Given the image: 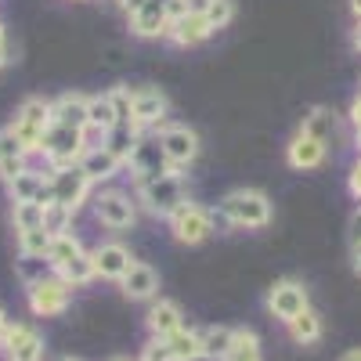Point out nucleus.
Listing matches in <instances>:
<instances>
[{
  "instance_id": "09e8293b",
  "label": "nucleus",
  "mask_w": 361,
  "mask_h": 361,
  "mask_svg": "<svg viewBox=\"0 0 361 361\" xmlns=\"http://www.w3.org/2000/svg\"><path fill=\"white\" fill-rule=\"evenodd\" d=\"M58 361H80V357H58Z\"/></svg>"
},
{
  "instance_id": "bb28decb",
  "label": "nucleus",
  "mask_w": 361,
  "mask_h": 361,
  "mask_svg": "<svg viewBox=\"0 0 361 361\" xmlns=\"http://www.w3.org/2000/svg\"><path fill=\"white\" fill-rule=\"evenodd\" d=\"M231 336H235V329H231V325H206V329H199L202 357H209V361H224V354H228V347H231Z\"/></svg>"
},
{
  "instance_id": "58836bf2",
  "label": "nucleus",
  "mask_w": 361,
  "mask_h": 361,
  "mask_svg": "<svg viewBox=\"0 0 361 361\" xmlns=\"http://www.w3.org/2000/svg\"><path fill=\"white\" fill-rule=\"evenodd\" d=\"M177 8H180V15H206L209 0H177Z\"/></svg>"
},
{
  "instance_id": "864d4df0",
  "label": "nucleus",
  "mask_w": 361,
  "mask_h": 361,
  "mask_svg": "<svg viewBox=\"0 0 361 361\" xmlns=\"http://www.w3.org/2000/svg\"><path fill=\"white\" fill-rule=\"evenodd\" d=\"M357 156H361V152H357Z\"/></svg>"
},
{
  "instance_id": "39448f33",
  "label": "nucleus",
  "mask_w": 361,
  "mask_h": 361,
  "mask_svg": "<svg viewBox=\"0 0 361 361\" xmlns=\"http://www.w3.org/2000/svg\"><path fill=\"white\" fill-rule=\"evenodd\" d=\"M217 214H214V206H206V202H195V199H185L173 214L166 217V228L173 235V243L180 246H202L209 235L217 231Z\"/></svg>"
},
{
  "instance_id": "473e14b6",
  "label": "nucleus",
  "mask_w": 361,
  "mask_h": 361,
  "mask_svg": "<svg viewBox=\"0 0 361 361\" xmlns=\"http://www.w3.org/2000/svg\"><path fill=\"white\" fill-rule=\"evenodd\" d=\"M73 221H76V214H73L69 206H62V202H44V228H47L51 235L73 231Z\"/></svg>"
},
{
  "instance_id": "cd10ccee",
  "label": "nucleus",
  "mask_w": 361,
  "mask_h": 361,
  "mask_svg": "<svg viewBox=\"0 0 361 361\" xmlns=\"http://www.w3.org/2000/svg\"><path fill=\"white\" fill-rule=\"evenodd\" d=\"M286 329H289V340L293 343H300V347H311V343H318L322 340V318H318V311H304V314H296L293 322H286Z\"/></svg>"
},
{
  "instance_id": "c03bdc74",
  "label": "nucleus",
  "mask_w": 361,
  "mask_h": 361,
  "mask_svg": "<svg viewBox=\"0 0 361 361\" xmlns=\"http://www.w3.org/2000/svg\"><path fill=\"white\" fill-rule=\"evenodd\" d=\"M8 66H11V47L0 44V69H8Z\"/></svg>"
},
{
  "instance_id": "de8ad7c7",
  "label": "nucleus",
  "mask_w": 361,
  "mask_h": 361,
  "mask_svg": "<svg viewBox=\"0 0 361 361\" xmlns=\"http://www.w3.org/2000/svg\"><path fill=\"white\" fill-rule=\"evenodd\" d=\"M4 329H8V311L0 307V333H4Z\"/></svg>"
},
{
  "instance_id": "393cba45",
  "label": "nucleus",
  "mask_w": 361,
  "mask_h": 361,
  "mask_svg": "<svg viewBox=\"0 0 361 361\" xmlns=\"http://www.w3.org/2000/svg\"><path fill=\"white\" fill-rule=\"evenodd\" d=\"M166 347H170V357L173 361H199L202 357V340H199V329H188V325H180L173 329L170 336H163Z\"/></svg>"
},
{
  "instance_id": "37998d69",
  "label": "nucleus",
  "mask_w": 361,
  "mask_h": 361,
  "mask_svg": "<svg viewBox=\"0 0 361 361\" xmlns=\"http://www.w3.org/2000/svg\"><path fill=\"white\" fill-rule=\"evenodd\" d=\"M350 264H354V271L361 275V243H350Z\"/></svg>"
},
{
  "instance_id": "20e7f679",
  "label": "nucleus",
  "mask_w": 361,
  "mask_h": 361,
  "mask_svg": "<svg viewBox=\"0 0 361 361\" xmlns=\"http://www.w3.org/2000/svg\"><path fill=\"white\" fill-rule=\"evenodd\" d=\"M90 214H94V221L102 228H109V231H130L137 224V217H141V206H137L130 188L105 185V188H94Z\"/></svg>"
},
{
  "instance_id": "7c9ffc66",
  "label": "nucleus",
  "mask_w": 361,
  "mask_h": 361,
  "mask_svg": "<svg viewBox=\"0 0 361 361\" xmlns=\"http://www.w3.org/2000/svg\"><path fill=\"white\" fill-rule=\"evenodd\" d=\"M224 361H260V336L253 329H235Z\"/></svg>"
},
{
  "instance_id": "f8f14e48",
  "label": "nucleus",
  "mask_w": 361,
  "mask_h": 361,
  "mask_svg": "<svg viewBox=\"0 0 361 361\" xmlns=\"http://www.w3.org/2000/svg\"><path fill=\"white\" fill-rule=\"evenodd\" d=\"M325 163H329V148L296 127V134L286 141V166L296 173H311V170H322Z\"/></svg>"
},
{
  "instance_id": "e433bc0d",
  "label": "nucleus",
  "mask_w": 361,
  "mask_h": 361,
  "mask_svg": "<svg viewBox=\"0 0 361 361\" xmlns=\"http://www.w3.org/2000/svg\"><path fill=\"white\" fill-rule=\"evenodd\" d=\"M347 127H350V134H354V148L361 152V94H354V102H350V109H347Z\"/></svg>"
},
{
  "instance_id": "c756f323",
  "label": "nucleus",
  "mask_w": 361,
  "mask_h": 361,
  "mask_svg": "<svg viewBox=\"0 0 361 361\" xmlns=\"http://www.w3.org/2000/svg\"><path fill=\"white\" fill-rule=\"evenodd\" d=\"M15 246H18V257L47 260V250H51V231H47V228H29V231H15Z\"/></svg>"
},
{
  "instance_id": "412c9836",
  "label": "nucleus",
  "mask_w": 361,
  "mask_h": 361,
  "mask_svg": "<svg viewBox=\"0 0 361 361\" xmlns=\"http://www.w3.org/2000/svg\"><path fill=\"white\" fill-rule=\"evenodd\" d=\"M119 289H123L127 300H156L159 296V271L145 260H134V267L119 279Z\"/></svg>"
},
{
  "instance_id": "a18cd8bd",
  "label": "nucleus",
  "mask_w": 361,
  "mask_h": 361,
  "mask_svg": "<svg viewBox=\"0 0 361 361\" xmlns=\"http://www.w3.org/2000/svg\"><path fill=\"white\" fill-rule=\"evenodd\" d=\"M340 361H361V347H354V350H347Z\"/></svg>"
},
{
  "instance_id": "3c124183",
  "label": "nucleus",
  "mask_w": 361,
  "mask_h": 361,
  "mask_svg": "<svg viewBox=\"0 0 361 361\" xmlns=\"http://www.w3.org/2000/svg\"><path fill=\"white\" fill-rule=\"evenodd\" d=\"M357 94H361V83H357Z\"/></svg>"
},
{
  "instance_id": "2eb2a0df",
  "label": "nucleus",
  "mask_w": 361,
  "mask_h": 361,
  "mask_svg": "<svg viewBox=\"0 0 361 361\" xmlns=\"http://www.w3.org/2000/svg\"><path fill=\"white\" fill-rule=\"evenodd\" d=\"M80 170L90 177V185H94V188H105V185H112L119 173H127V163L119 159L109 145H90L83 152V159H80Z\"/></svg>"
},
{
  "instance_id": "b1692460",
  "label": "nucleus",
  "mask_w": 361,
  "mask_h": 361,
  "mask_svg": "<svg viewBox=\"0 0 361 361\" xmlns=\"http://www.w3.org/2000/svg\"><path fill=\"white\" fill-rule=\"evenodd\" d=\"M29 163V152L22 148V141L15 137V130L11 127H0V185H4V180H11L18 170H25Z\"/></svg>"
},
{
  "instance_id": "f3484780",
  "label": "nucleus",
  "mask_w": 361,
  "mask_h": 361,
  "mask_svg": "<svg viewBox=\"0 0 361 361\" xmlns=\"http://www.w3.org/2000/svg\"><path fill=\"white\" fill-rule=\"evenodd\" d=\"M130 25V37L137 40H166V29H170V4H156V0H145V4L127 15Z\"/></svg>"
},
{
  "instance_id": "49530a36",
  "label": "nucleus",
  "mask_w": 361,
  "mask_h": 361,
  "mask_svg": "<svg viewBox=\"0 0 361 361\" xmlns=\"http://www.w3.org/2000/svg\"><path fill=\"white\" fill-rule=\"evenodd\" d=\"M350 15H354V22L361 18V0H350Z\"/></svg>"
},
{
  "instance_id": "f704fd0d",
  "label": "nucleus",
  "mask_w": 361,
  "mask_h": 361,
  "mask_svg": "<svg viewBox=\"0 0 361 361\" xmlns=\"http://www.w3.org/2000/svg\"><path fill=\"white\" fill-rule=\"evenodd\" d=\"M206 22L214 25V33L228 29V25L235 22V0H209V8H206Z\"/></svg>"
},
{
  "instance_id": "603ef678",
  "label": "nucleus",
  "mask_w": 361,
  "mask_h": 361,
  "mask_svg": "<svg viewBox=\"0 0 361 361\" xmlns=\"http://www.w3.org/2000/svg\"><path fill=\"white\" fill-rule=\"evenodd\" d=\"M0 354H4V347H0Z\"/></svg>"
},
{
  "instance_id": "4be33fe9",
  "label": "nucleus",
  "mask_w": 361,
  "mask_h": 361,
  "mask_svg": "<svg viewBox=\"0 0 361 361\" xmlns=\"http://www.w3.org/2000/svg\"><path fill=\"white\" fill-rule=\"evenodd\" d=\"M51 109H54V123H62V127H76V130H87L90 94H83V90H66V94L51 98Z\"/></svg>"
},
{
  "instance_id": "7ed1b4c3",
  "label": "nucleus",
  "mask_w": 361,
  "mask_h": 361,
  "mask_svg": "<svg viewBox=\"0 0 361 361\" xmlns=\"http://www.w3.org/2000/svg\"><path fill=\"white\" fill-rule=\"evenodd\" d=\"M54 123V109H51V98H40V94H29L25 102H18L15 116H11V130L15 137L22 141V148L29 152V159H40V145H44V134L47 127Z\"/></svg>"
},
{
  "instance_id": "72a5a7b5",
  "label": "nucleus",
  "mask_w": 361,
  "mask_h": 361,
  "mask_svg": "<svg viewBox=\"0 0 361 361\" xmlns=\"http://www.w3.org/2000/svg\"><path fill=\"white\" fill-rule=\"evenodd\" d=\"M141 134L134 130V127H127V123H119V127H112L105 137H102V145H109L112 148V152L119 156V159H123L127 163V156H130V148H134V141H137Z\"/></svg>"
},
{
  "instance_id": "9d476101",
  "label": "nucleus",
  "mask_w": 361,
  "mask_h": 361,
  "mask_svg": "<svg viewBox=\"0 0 361 361\" xmlns=\"http://www.w3.org/2000/svg\"><path fill=\"white\" fill-rule=\"evenodd\" d=\"M47 195H51V202H62L73 214H80V209L90 206V199H94V185H90V177L80 166L47 170Z\"/></svg>"
},
{
  "instance_id": "a878e982",
  "label": "nucleus",
  "mask_w": 361,
  "mask_h": 361,
  "mask_svg": "<svg viewBox=\"0 0 361 361\" xmlns=\"http://www.w3.org/2000/svg\"><path fill=\"white\" fill-rule=\"evenodd\" d=\"M83 253V243L76 231H66V235H51V250H47V267L51 271H62L69 260H76Z\"/></svg>"
},
{
  "instance_id": "0eeeda50",
  "label": "nucleus",
  "mask_w": 361,
  "mask_h": 361,
  "mask_svg": "<svg viewBox=\"0 0 361 361\" xmlns=\"http://www.w3.org/2000/svg\"><path fill=\"white\" fill-rule=\"evenodd\" d=\"M166 119H170V94L163 87H152V83L130 87L127 127H134L137 134H156Z\"/></svg>"
},
{
  "instance_id": "dca6fc26",
  "label": "nucleus",
  "mask_w": 361,
  "mask_h": 361,
  "mask_svg": "<svg viewBox=\"0 0 361 361\" xmlns=\"http://www.w3.org/2000/svg\"><path fill=\"white\" fill-rule=\"evenodd\" d=\"M170 163H166V152H163V145L156 134H141L130 148V156H127V173L130 180L134 177H148V173H166Z\"/></svg>"
},
{
  "instance_id": "a211bd4d",
  "label": "nucleus",
  "mask_w": 361,
  "mask_h": 361,
  "mask_svg": "<svg viewBox=\"0 0 361 361\" xmlns=\"http://www.w3.org/2000/svg\"><path fill=\"white\" fill-rule=\"evenodd\" d=\"M8 202H51L47 195V166H33L18 170L11 180H4Z\"/></svg>"
},
{
  "instance_id": "423d86ee",
  "label": "nucleus",
  "mask_w": 361,
  "mask_h": 361,
  "mask_svg": "<svg viewBox=\"0 0 361 361\" xmlns=\"http://www.w3.org/2000/svg\"><path fill=\"white\" fill-rule=\"evenodd\" d=\"M87 148H90L87 130L51 123L47 134H44V145H40V159H44L47 170H66V166H80Z\"/></svg>"
},
{
  "instance_id": "4c0bfd02",
  "label": "nucleus",
  "mask_w": 361,
  "mask_h": 361,
  "mask_svg": "<svg viewBox=\"0 0 361 361\" xmlns=\"http://www.w3.org/2000/svg\"><path fill=\"white\" fill-rule=\"evenodd\" d=\"M347 192H350V199L361 206V156L350 163V170H347Z\"/></svg>"
},
{
  "instance_id": "1a4fd4ad",
  "label": "nucleus",
  "mask_w": 361,
  "mask_h": 361,
  "mask_svg": "<svg viewBox=\"0 0 361 361\" xmlns=\"http://www.w3.org/2000/svg\"><path fill=\"white\" fill-rule=\"evenodd\" d=\"M25 304H29V311H33L37 318H58V314H66L69 304H73V286L62 282L54 271H47V275L25 282Z\"/></svg>"
},
{
  "instance_id": "6ab92c4d",
  "label": "nucleus",
  "mask_w": 361,
  "mask_h": 361,
  "mask_svg": "<svg viewBox=\"0 0 361 361\" xmlns=\"http://www.w3.org/2000/svg\"><path fill=\"white\" fill-rule=\"evenodd\" d=\"M90 253H94V271H98V279H105V282H119V279H123L127 271L134 267L130 246L119 243V238H109V243L94 246Z\"/></svg>"
},
{
  "instance_id": "ea45409f",
  "label": "nucleus",
  "mask_w": 361,
  "mask_h": 361,
  "mask_svg": "<svg viewBox=\"0 0 361 361\" xmlns=\"http://www.w3.org/2000/svg\"><path fill=\"white\" fill-rule=\"evenodd\" d=\"M112 4H116L119 11H123V15H134V11L145 4V0H112Z\"/></svg>"
},
{
  "instance_id": "6e6552de",
  "label": "nucleus",
  "mask_w": 361,
  "mask_h": 361,
  "mask_svg": "<svg viewBox=\"0 0 361 361\" xmlns=\"http://www.w3.org/2000/svg\"><path fill=\"white\" fill-rule=\"evenodd\" d=\"M156 137H159L163 152H166L170 170H177V173H188V170L199 163V156H202V137H199V130L188 127V123H180V119H166V123L156 130Z\"/></svg>"
},
{
  "instance_id": "ddd939ff",
  "label": "nucleus",
  "mask_w": 361,
  "mask_h": 361,
  "mask_svg": "<svg viewBox=\"0 0 361 361\" xmlns=\"http://www.w3.org/2000/svg\"><path fill=\"white\" fill-rule=\"evenodd\" d=\"M343 123H347V116L333 112L329 105H314L304 112V119H300V130L318 137L325 148H340L343 145Z\"/></svg>"
},
{
  "instance_id": "c9c22d12",
  "label": "nucleus",
  "mask_w": 361,
  "mask_h": 361,
  "mask_svg": "<svg viewBox=\"0 0 361 361\" xmlns=\"http://www.w3.org/2000/svg\"><path fill=\"white\" fill-rule=\"evenodd\" d=\"M137 361H173L170 357V347H166V340H159V336H152L145 347H141V357Z\"/></svg>"
},
{
  "instance_id": "8fccbe9b",
  "label": "nucleus",
  "mask_w": 361,
  "mask_h": 361,
  "mask_svg": "<svg viewBox=\"0 0 361 361\" xmlns=\"http://www.w3.org/2000/svg\"><path fill=\"white\" fill-rule=\"evenodd\" d=\"M112 361H127V357H112Z\"/></svg>"
},
{
  "instance_id": "f257e3e1",
  "label": "nucleus",
  "mask_w": 361,
  "mask_h": 361,
  "mask_svg": "<svg viewBox=\"0 0 361 361\" xmlns=\"http://www.w3.org/2000/svg\"><path fill=\"white\" fill-rule=\"evenodd\" d=\"M214 214L221 224L238 228V231H264L275 221V202L264 188H231L221 195V202L214 206Z\"/></svg>"
},
{
  "instance_id": "aec40b11",
  "label": "nucleus",
  "mask_w": 361,
  "mask_h": 361,
  "mask_svg": "<svg viewBox=\"0 0 361 361\" xmlns=\"http://www.w3.org/2000/svg\"><path fill=\"white\" fill-rule=\"evenodd\" d=\"M209 37H217V33L206 22V15H177V18H170V29H166V44L180 47V51L202 47Z\"/></svg>"
},
{
  "instance_id": "c85d7f7f",
  "label": "nucleus",
  "mask_w": 361,
  "mask_h": 361,
  "mask_svg": "<svg viewBox=\"0 0 361 361\" xmlns=\"http://www.w3.org/2000/svg\"><path fill=\"white\" fill-rule=\"evenodd\" d=\"M54 275L62 279V282H69L73 289H80V286H90V282L98 279V271H94V253H90V250H83L76 260H69L62 271H54Z\"/></svg>"
},
{
  "instance_id": "4468645a",
  "label": "nucleus",
  "mask_w": 361,
  "mask_h": 361,
  "mask_svg": "<svg viewBox=\"0 0 361 361\" xmlns=\"http://www.w3.org/2000/svg\"><path fill=\"white\" fill-rule=\"evenodd\" d=\"M0 347H4L8 361H40L44 357V336L22 322H8V329L0 333Z\"/></svg>"
},
{
  "instance_id": "a19ab883",
  "label": "nucleus",
  "mask_w": 361,
  "mask_h": 361,
  "mask_svg": "<svg viewBox=\"0 0 361 361\" xmlns=\"http://www.w3.org/2000/svg\"><path fill=\"white\" fill-rule=\"evenodd\" d=\"M350 243H361V206H357V214L350 217Z\"/></svg>"
},
{
  "instance_id": "2f4dec72",
  "label": "nucleus",
  "mask_w": 361,
  "mask_h": 361,
  "mask_svg": "<svg viewBox=\"0 0 361 361\" xmlns=\"http://www.w3.org/2000/svg\"><path fill=\"white\" fill-rule=\"evenodd\" d=\"M11 228L15 231L44 228V202H11Z\"/></svg>"
},
{
  "instance_id": "5701e85b",
  "label": "nucleus",
  "mask_w": 361,
  "mask_h": 361,
  "mask_svg": "<svg viewBox=\"0 0 361 361\" xmlns=\"http://www.w3.org/2000/svg\"><path fill=\"white\" fill-rule=\"evenodd\" d=\"M145 325H148V333H152V336L163 340V336L173 333V329L185 325V311H180L177 300L156 296V300H152V307H148V314H145Z\"/></svg>"
},
{
  "instance_id": "9b49d317",
  "label": "nucleus",
  "mask_w": 361,
  "mask_h": 361,
  "mask_svg": "<svg viewBox=\"0 0 361 361\" xmlns=\"http://www.w3.org/2000/svg\"><path fill=\"white\" fill-rule=\"evenodd\" d=\"M264 304H267L271 318H279L286 325V322H293L296 314H304L311 307V293H307V286L300 282V279H279L275 286L267 289Z\"/></svg>"
},
{
  "instance_id": "79ce46f5",
  "label": "nucleus",
  "mask_w": 361,
  "mask_h": 361,
  "mask_svg": "<svg viewBox=\"0 0 361 361\" xmlns=\"http://www.w3.org/2000/svg\"><path fill=\"white\" fill-rule=\"evenodd\" d=\"M350 47L361 54V18H357V22H354V29H350Z\"/></svg>"
},
{
  "instance_id": "f03ea898",
  "label": "nucleus",
  "mask_w": 361,
  "mask_h": 361,
  "mask_svg": "<svg viewBox=\"0 0 361 361\" xmlns=\"http://www.w3.org/2000/svg\"><path fill=\"white\" fill-rule=\"evenodd\" d=\"M188 173H177V170H166V173H148V177H134L130 180V192L141 206V214L156 217V221H166L173 209L188 199Z\"/></svg>"
}]
</instances>
